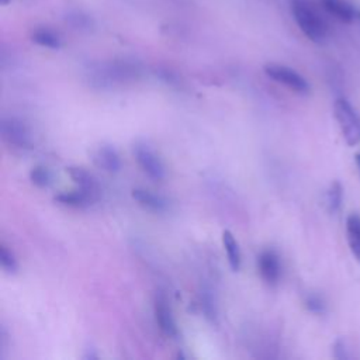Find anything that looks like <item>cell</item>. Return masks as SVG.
<instances>
[{
  "label": "cell",
  "instance_id": "obj_1",
  "mask_svg": "<svg viewBox=\"0 0 360 360\" xmlns=\"http://www.w3.org/2000/svg\"><path fill=\"white\" fill-rule=\"evenodd\" d=\"M291 14L301 32L312 42L321 44L328 35V27L308 0H291Z\"/></svg>",
  "mask_w": 360,
  "mask_h": 360
},
{
  "label": "cell",
  "instance_id": "obj_2",
  "mask_svg": "<svg viewBox=\"0 0 360 360\" xmlns=\"http://www.w3.org/2000/svg\"><path fill=\"white\" fill-rule=\"evenodd\" d=\"M333 115L342 132L345 142L349 146H356L360 143V114L347 101L340 97L333 104Z\"/></svg>",
  "mask_w": 360,
  "mask_h": 360
},
{
  "label": "cell",
  "instance_id": "obj_3",
  "mask_svg": "<svg viewBox=\"0 0 360 360\" xmlns=\"http://www.w3.org/2000/svg\"><path fill=\"white\" fill-rule=\"evenodd\" d=\"M263 72L271 80L288 87L290 90L298 94H308L311 90V86L307 82V79L302 75H300L297 70L285 65L267 63L263 66Z\"/></svg>",
  "mask_w": 360,
  "mask_h": 360
},
{
  "label": "cell",
  "instance_id": "obj_4",
  "mask_svg": "<svg viewBox=\"0 0 360 360\" xmlns=\"http://www.w3.org/2000/svg\"><path fill=\"white\" fill-rule=\"evenodd\" d=\"M132 153L142 172L152 180H163L166 177V167L162 159L146 142L136 141L132 145Z\"/></svg>",
  "mask_w": 360,
  "mask_h": 360
},
{
  "label": "cell",
  "instance_id": "obj_5",
  "mask_svg": "<svg viewBox=\"0 0 360 360\" xmlns=\"http://www.w3.org/2000/svg\"><path fill=\"white\" fill-rule=\"evenodd\" d=\"M0 131L3 139L13 148L24 150L32 146V135L28 125L17 117H3L0 122Z\"/></svg>",
  "mask_w": 360,
  "mask_h": 360
},
{
  "label": "cell",
  "instance_id": "obj_6",
  "mask_svg": "<svg viewBox=\"0 0 360 360\" xmlns=\"http://www.w3.org/2000/svg\"><path fill=\"white\" fill-rule=\"evenodd\" d=\"M257 270L267 284H277L281 276V264L278 255L273 249L263 250L257 257Z\"/></svg>",
  "mask_w": 360,
  "mask_h": 360
},
{
  "label": "cell",
  "instance_id": "obj_7",
  "mask_svg": "<svg viewBox=\"0 0 360 360\" xmlns=\"http://www.w3.org/2000/svg\"><path fill=\"white\" fill-rule=\"evenodd\" d=\"M153 311H155L156 323H158L159 329L162 330V333L167 338H177L179 328H177L176 319L173 316V312H172L167 301L163 297H158L155 300Z\"/></svg>",
  "mask_w": 360,
  "mask_h": 360
},
{
  "label": "cell",
  "instance_id": "obj_8",
  "mask_svg": "<svg viewBox=\"0 0 360 360\" xmlns=\"http://www.w3.org/2000/svg\"><path fill=\"white\" fill-rule=\"evenodd\" d=\"M93 163L108 173H117L121 169V159L118 152L111 145H100L91 152Z\"/></svg>",
  "mask_w": 360,
  "mask_h": 360
},
{
  "label": "cell",
  "instance_id": "obj_9",
  "mask_svg": "<svg viewBox=\"0 0 360 360\" xmlns=\"http://www.w3.org/2000/svg\"><path fill=\"white\" fill-rule=\"evenodd\" d=\"M131 195L141 207H143L146 210H150L155 212H163L169 208V201L165 197H162L156 193H152L146 188H141V187L132 188Z\"/></svg>",
  "mask_w": 360,
  "mask_h": 360
},
{
  "label": "cell",
  "instance_id": "obj_10",
  "mask_svg": "<svg viewBox=\"0 0 360 360\" xmlns=\"http://www.w3.org/2000/svg\"><path fill=\"white\" fill-rule=\"evenodd\" d=\"M66 173L69 174V177L73 180V183H75L79 188H82V190H84V191H87V193H90V194H93L94 197H98L100 186H98L97 179H96L90 172H87V170L83 169V167L70 166V167L66 169Z\"/></svg>",
  "mask_w": 360,
  "mask_h": 360
},
{
  "label": "cell",
  "instance_id": "obj_11",
  "mask_svg": "<svg viewBox=\"0 0 360 360\" xmlns=\"http://www.w3.org/2000/svg\"><path fill=\"white\" fill-rule=\"evenodd\" d=\"M97 200V197H94L93 194L82 190V188H76L72 191H63L55 195V201L68 205V207H73V208H84L89 207L90 204H93Z\"/></svg>",
  "mask_w": 360,
  "mask_h": 360
},
{
  "label": "cell",
  "instance_id": "obj_12",
  "mask_svg": "<svg viewBox=\"0 0 360 360\" xmlns=\"http://www.w3.org/2000/svg\"><path fill=\"white\" fill-rule=\"evenodd\" d=\"M322 7L335 18L343 22H350L356 17V8L349 0H319Z\"/></svg>",
  "mask_w": 360,
  "mask_h": 360
},
{
  "label": "cell",
  "instance_id": "obj_13",
  "mask_svg": "<svg viewBox=\"0 0 360 360\" xmlns=\"http://www.w3.org/2000/svg\"><path fill=\"white\" fill-rule=\"evenodd\" d=\"M346 235L349 249L356 260L360 262V215L350 214L346 219Z\"/></svg>",
  "mask_w": 360,
  "mask_h": 360
},
{
  "label": "cell",
  "instance_id": "obj_14",
  "mask_svg": "<svg viewBox=\"0 0 360 360\" xmlns=\"http://www.w3.org/2000/svg\"><path fill=\"white\" fill-rule=\"evenodd\" d=\"M31 41L42 48L55 49V51L62 46L60 35L48 27H38V28L32 30Z\"/></svg>",
  "mask_w": 360,
  "mask_h": 360
},
{
  "label": "cell",
  "instance_id": "obj_15",
  "mask_svg": "<svg viewBox=\"0 0 360 360\" xmlns=\"http://www.w3.org/2000/svg\"><path fill=\"white\" fill-rule=\"evenodd\" d=\"M222 245H224V249L226 252V257H228V263H229L231 270L238 271L240 269V264H242L240 249H239V245H238L235 236L228 229H225L222 232Z\"/></svg>",
  "mask_w": 360,
  "mask_h": 360
},
{
  "label": "cell",
  "instance_id": "obj_16",
  "mask_svg": "<svg viewBox=\"0 0 360 360\" xmlns=\"http://www.w3.org/2000/svg\"><path fill=\"white\" fill-rule=\"evenodd\" d=\"M65 21L76 31H80V32H90L93 31L94 28V20L80 11V10H73V11H69L66 15H65Z\"/></svg>",
  "mask_w": 360,
  "mask_h": 360
},
{
  "label": "cell",
  "instance_id": "obj_17",
  "mask_svg": "<svg viewBox=\"0 0 360 360\" xmlns=\"http://www.w3.org/2000/svg\"><path fill=\"white\" fill-rule=\"evenodd\" d=\"M343 200V187L339 180H333L326 191V207L330 214L339 211Z\"/></svg>",
  "mask_w": 360,
  "mask_h": 360
},
{
  "label": "cell",
  "instance_id": "obj_18",
  "mask_svg": "<svg viewBox=\"0 0 360 360\" xmlns=\"http://www.w3.org/2000/svg\"><path fill=\"white\" fill-rule=\"evenodd\" d=\"M30 180L32 184H35L39 188H46L52 183V173L45 166H34L30 170Z\"/></svg>",
  "mask_w": 360,
  "mask_h": 360
},
{
  "label": "cell",
  "instance_id": "obj_19",
  "mask_svg": "<svg viewBox=\"0 0 360 360\" xmlns=\"http://www.w3.org/2000/svg\"><path fill=\"white\" fill-rule=\"evenodd\" d=\"M0 263L6 273L14 274L18 270V262H17L14 253L4 243L0 245Z\"/></svg>",
  "mask_w": 360,
  "mask_h": 360
},
{
  "label": "cell",
  "instance_id": "obj_20",
  "mask_svg": "<svg viewBox=\"0 0 360 360\" xmlns=\"http://www.w3.org/2000/svg\"><path fill=\"white\" fill-rule=\"evenodd\" d=\"M201 308L205 314V316L210 319V321H215L217 319V304H215V300L212 297V292L211 291H207L204 290L201 292Z\"/></svg>",
  "mask_w": 360,
  "mask_h": 360
},
{
  "label": "cell",
  "instance_id": "obj_21",
  "mask_svg": "<svg viewBox=\"0 0 360 360\" xmlns=\"http://www.w3.org/2000/svg\"><path fill=\"white\" fill-rule=\"evenodd\" d=\"M305 307L312 314H323L325 312V302L316 294H311L305 298Z\"/></svg>",
  "mask_w": 360,
  "mask_h": 360
},
{
  "label": "cell",
  "instance_id": "obj_22",
  "mask_svg": "<svg viewBox=\"0 0 360 360\" xmlns=\"http://www.w3.org/2000/svg\"><path fill=\"white\" fill-rule=\"evenodd\" d=\"M333 352H335V357L336 359H346V353H345V343L342 340H336L335 346H333Z\"/></svg>",
  "mask_w": 360,
  "mask_h": 360
},
{
  "label": "cell",
  "instance_id": "obj_23",
  "mask_svg": "<svg viewBox=\"0 0 360 360\" xmlns=\"http://www.w3.org/2000/svg\"><path fill=\"white\" fill-rule=\"evenodd\" d=\"M356 163H357V167H359V172H360V153L356 155Z\"/></svg>",
  "mask_w": 360,
  "mask_h": 360
}]
</instances>
